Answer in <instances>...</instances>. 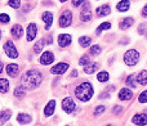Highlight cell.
Wrapping results in <instances>:
<instances>
[{
    "mask_svg": "<svg viewBox=\"0 0 147 126\" xmlns=\"http://www.w3.org/2000/svg\"><path fill=\"white\" fill-rule=\"evenodd\" d=\"M41 81H43V75L38 70H28L26 73H23L22 78H21L22 86L25 89H28V90L38 88L41 84Z\"/></svg>",
    "mask_w": 147,
    "mask_h": 126,
    "instance_id": "cell-1",
    "label": "cell"
},
{
    "mask_svg": "<svg viewBox=\"0 0 147 126\" xmlns=\"http://www.w3.org/2000/svg\"><path fill=\"white\" fill-rule=\"evenodd\" d=\"M93 93H94V90H93V86H92L90 82H83L76 86V89H75L76 98L81 102L90 101V98L93 97Z\"/></svg>",
    "mask_w": 147,
    "mask_h": 126,
    "instance_id": "cell-2",
    "label": "cell"
},
{
    "mask_svg": "<svg viewBox=\"0 0 147 126\" xmlns=\"http://www.w3.org/2000/svg\"><path fill=\"white\" fill-rule=\"evenodd\" d=\"M140 61V53H138V50H136V49H130V50H128L127 53L124 54V62L127 66H129V67H132V66H136Z\"/></svg>",
    "mask_w": 147,
    "mask_h": 126,
    "instance_id": "cell-3",
    "label": "cell"
},
{
    "mask_svg": "<svg viewBox=\"0 0 147 126\" xmlns=\"http://www.w3.org/2000/svg\"><path fill=\"white\" fill-rule=\"evenodd\" d=\"M58 23H59V27H63V28L69 27L72 23V13L70 12V10H65L61 14V17H59Z\"/></svg>",
    "mask_w": 147,
    "mask_h": 126,
    "instance_id": "cell-4",
    "label": "cell"
},
{
    "mask_svg": "<svg viewBox=\"0 0 147 126\" xmlns=\"http://www.w3.org/2000/svg\"><path fill=\"white\" fill-rule=\"evenodd\" d=\"M4 52H5V54H7L9 58H17V57H18L17 49H16V46H14V44H13V41H10V40H8L7 43H5V45H4Z\"/></svg>",
    "mask_w": 147,
    "mask_h": 126,
    "instance_id": "cell-5",
    "label": "cell"
},
{
    "mask_svg": "<svg viewBox=\"0 0 147 126\" xmlns=\"http://www.w3.org/2000/svg\"><path fill=\"white\" fill-rule=\"evenodd\" d=\"M75 107H76L75 103H74L72 98H70V97H67V98H65L63 101H62V108H63V111L66 112V113H72Z\"/></svg>",
    "mask_w": 147,
    "mask_h": 126,
    "instance_id": "cell-6",
    "label": "cell"
},
{
    "mask_svg": "<svg viewBox=\"0 0 147 126\" xmlns=\"http://www.w3.org/2000/svg\"><path fill=\"white\" fill-rule=\"evenodd\" d=\"M69 70V64L67 63H58V64H56L54 67L51 68V72L53 73V75H63L66 71Z\"/></svg>",
    "mask_w": 147,
    "mask_h": 126,
    "instance_id": "cell-7",
    "label": "cell"
},
{
    "mask_svg": "<svg viewBox=\"0 0 147 126\" xmlns=\"http://www.w3.org/2000/svg\"><path fill=\"white\" fill-rule=\"evenodd\" d=\"M132 122L134 125H138V126H145L147 125V115L146 113H138V115H134L132 119Z\"/></svg>",
    "mask_w": 147,
    "mask_h": 126,
    "instance_id": "cell-8",
    "label": "cell"
},
{
    "mask_svg": "<svg viewBox=\"0 0 147 126\" xmlns=\"http://www.w3.org/2000/svg\"><path fill=\"white\" fill-rule=\"evenodd\" d=\"M71 41H72V38H71V35H69V34H61V35L58 36V44H59V46H62V48L69 46L70 44H71Z\"/></svg>",
    "mask_w": 147,
    "mask_h": 126,
    "instance_id": "cell-9",
    "label": "cell"
},
{
    "mask_svg": "<svg viewBox=\"0 0 147 126\" xmlns=\"http://www.w3.org/2000/svg\"><path fill=\"white\" fill-rule=\"evenodd\" d=\"M53 61H54V56L52 52H45V53H43L40 57V63L43 66L51 64V63H53Z\"/></svg>",
    "mask_w": 147,
    "mask_h": 126,
    "instance_id": "cell-10",
    "label": "cell"
},
{
    "mask_svg": "<svg viewBox=\"0 0 147 126\" xmlns=\"http://www.w3.org/2000/svg\"><path fill=\"white\" fill-rule=\"evenodd\" d=\"M80 19L83 21V22H88V21L92 19V13H90V7H89V4L86 3L85 5H84L83 8V12L80 13Z\"/></svg>",
    "mask_w": 147,
    "mask_h": 126,
    "instance_id": "cell-11",
    "label": "cell"
},
{
    "mask_svg": "<svg viewBox=\"0 0 147 126\" xmlns=\"http://www.w3.org/2000/svg\"><path fill=\"white\" fill-rule=\"evenodd\" d=\"M36 35H38V27H36L35 23H30L27 27V40L32 41Z\"/></svg>",
    "mask_w": 147,
    "mask_h": 126,
    "instance_id": "cell-12",
    "label": "cell"
},
{
    "mask_svg": "<svg viewBox=\"0 0 147 126\" xmlns=\"http://www.w3.org/2000/svg\"><path fill=\"white\" fill-rule=\"evenodd\" d=\"M132 98H133V93L129 89L124 88L119 91V99H121V101H130Z\"/></svg>",
    "mask_w": 147,
    "mask_h": 126,
    "instance_id": "cell-13",
    "label": "cell"
},
{
    "mask_svg": "<svg viewBox=\"0 0 147 126\" xmlns=\"http://www.w3.org/2000/svg\"><path fill=\"white\" fill-rule=\"evenodd\" d=\"M133 23H134V19H133V17H127V18H124V19L120 22L119 27H120V30H128V28L132 27Z\"/></svg>",
    "mask_w": 147,
    "mask_h": 126,
    "instance_id": "cell-14",
    "label": "cell"
},
{
    "mask_svg": "<svg viewBox=\"0 0 147 126\" xmlns=\"http://www.w3.org/2000/svg\"><path fill=\"white\" fill-rule=\"evenodd\" d=\"M41 18H43L44 23H45V30H49L52 23H53V14H52L51 12H45Z\"/></svg>",
    "mask_w": 147,
    "mask_h": 126,
    "instance_id": "cell-15",
    "label": "cell"
},
{
    "mask_svg": "<svg viewBox=\"0 0 147 126\" xmlns=\"http://www.w3.org/2000/svg\"><path fill=\"white\" fill-rule=\"evenodd\" d=\"M5 70H7V73L10 76V77H16V76L18 75V71H20V68H18V64H14V63H12V64H8Z\"/></svg>",
    "mask_w": 147,
    "mask_h": 126,
    "instance_id": "cell-16",
    "label": "cell"
},
{
    "mask_svg": "<svg viewBox=\"0 0 147 126\" xmlns=\"http://www.w3.org/2000/svg\"><path fill=\"white\" fill-rule=\"evenodd\" d=\"M110 13H111V8H110V5H107V4L101 5V7L97 8V14H98L99 17H105V15H109Z\"/></svg>",
    "mask_w": 147,
    "mask_h": 126,
    "instance_id": "cell-17",
    "label": "cell"
},
{
    "mask_svg": "<svg viewBox=\"0 0 147 126\" xmlns=\"http://www.w3.org/2000/svg\"><path fill=\"white\" fill-rule=\"evenodd\" d=\"M54 108H56V101H51L48 102V104L45 106V108H44V115L45 116H52L54 112Z\"/></svg>",
    "mask_w": 147,
    "mask_h": 126,
    "instance_id": "cell-18",
    "label": "cell"
},
{
    "mask_svg": "<svg viewBox=\"0 0 147 126\" xmlns=\"http://www.w3.org/2000/svg\"><path fill=\"white\" fill-rule=\"evenodd\" d=\"M137 82L140 84V85H142V86L147 85V71L146 70L141 71V72L137 75Z\"/></svg>",
    "mask_w": 147,
    "mask_h": 126,
    "instance_id": "cell-19",
    "label": "cell"
},
{
    "mask_svg": "<svg viewBox=\"0 0 147 126\" xmlns=\"http://www.w3.org/2000/svg\"><path fill=\"white\" fill-rule=\"evenodd\" d=\"M129 8H130L129 0H121V1H119L116 5V9L119 10V12H127V10H129Z\"/></svg>",
    "mask_w": 147,
    "mask_h": 126,
    "instance_id": "cell-20",
    "label": "cell"
},
{
    "mask_svg": "<svg viewBox=\"0 0 147 126\" xmlns=\"http://www.w3.org/2000/svg\"><path fill=\"white\" fill-rule=\"evenodd\" d=\"M22 34H23V28L20 25H14L12 27V35L14 39H20L22 36Z\"/></svg>",
    "mask_w": 147,
    "mask_h": 126,
    "instance_id": "cell-21",
    "label": "cell"
},
{
    "mask_svg": "<svg viewBox=\"0 0 147 126\" xmlns=\"http://www.w3.org/2000/svg\"><path fill=\"white\" fill-rule=\"evenodd\" d=\"M97 68H98L97 63H89V64L84 66V72L88 73V75H92V73H94L97 71Z\"/></svg>",
    "mask_w": 147,
    "mask_h": 126,
    "instance_id": "cell-22",
    "label": "cell"
},
{
    "mask_svg": "<svg viewBox=\"0 0 147 126\" xmlns=\"http://www.w3.org/2000/svg\"><path fill=\"white\" fill-rule=\"evenodd\" d=\"M9 90V81L7 78H0V93L5 94Z\"/></svg>",
    "mask_w": 147,
    "mask_h": 126,
    "instance_id": "cell-23",
    "label": "cell"
},
{
    "mask_svg": "<svg viewBox=\"0 0 147 126\" xmlns=\"http://www.w3.org/2000/svg\"><path fill=\"white\" fill-rule=\"evenodd\" d=\"M10 111L9 109H5V111H1L0 112V124H4V122H7L8 120L10 119Z\"/></svg>",
    "mask_w": 147,
    "mask_h": 126,
    "instance_id": "cell-24",
    "label": "cell"
},
{
    "mask_svg": "<svg viewBox=\"0 0 147 126\" xmlns=\"http://www.w3.org/2000/svg\"><path fill=\"white\" fill-rule=\"evenodd\" d=\"M17 121L20 122V124H28V122H31V117L28 116V115L20 113L17 116Z\"/></svg>",
    "mask_w": 147,
    "mask_h": 126,
    "instance_id": "cell-25",
    "label": "cell"
},
{
    "mask_svg": "<svg viewBox=\"0 0 147 126\" xmlns=\"http://www.w3.org/2000/svg\"><path fill=\"white\" fill-rule=\"evenodd\" d=\"M92 43V39L89 38V36H81V38H79V44H80L83 48H86V46H89Z\"/></svg>",
    "mask_w": 147,
    "mask_h": 126,
    "instance_id": "cell-26",
    "label": "cell"
},
{
    "mask_svg": "<svg viewBox=\"0 0 147 126\" xmlns=\"http://www.w3.org/2000/svg\"><path fill=\"white\" fill-rule=\"evenodd\" d=\"M109 78H110V75L106 71H102V72H99L98 75H97V80H98L99 82H106V81H109Z\"/></svg>",
    "mask_w": 147,
    "mask_h": 126,
    "instance_id": "cell-27",
    "label": "cell"
},
{
    "mask_svg": "<svg viewBox=\"0 0 147 126\" xmlns=\"http://www.w3.org/2000/svg\"><path fill=\"white\" fill-rule=\"evenodd\" d=\"M111 28V23L110 22H103V23H101V25L98 26V28H97V35H99V34L102 32V31H105V30H110Z\"/></svg>",
    "mask_w": 147,
    "mask_h": 126,
    "instance_id": "cell-28",
    "label": "cell"
},
{
    "mask_svg": "<svg viewBox=\"0 0 147 126\" xmlns=\"http://www.w3.org/2000/svg\"><path fill=\"white\" fill-rule=\"evenodd\" d=\"M14 95H16V98H18V99L23 98V95H25V88H23L22 85L17 86V88L14 89Z\"/></svg>",
    "mask_w": 147,
    "mask_h": 126,
    "instance_id": "cell-29",
    "label": "cell"
},
{
    "mask_svg": "<svg viewBox=\"0 0 147 126\" xmlns=\"http://www.w3.org/2000/svg\"><path fill=\"white\" fill-rule=\"evenodd\" d=\"M101 52H102L101 46H99V45H93L90 48V52H89V54H90V56H98V54H101Z\"/></svg>",
    "mask_w": 147,
    "mask_h": 126,
    "instance_id": "cell-30",
    "label": "cell"
},
{
    "mask_svg": "<svg viewBox=\"0 0 147 126\" xmlns=\"http://www.w3.org/2000/svg\"><path fill=\"white\" fill-rule=\"evenodd\" d=\"M43 46H44V40L38 41V43L35 44V46H34V52H35L36 54H39L41 52V49H43Z\"/></svg>",
    "mask_w": 147,
    "mask_h": 126,
    "instance_id": "cell-31",
    "label": "cell"
},
{
    "mask_svg": "<svg viewBox=\"0 0 147 126\" xmlns=\"http://www.w3.org/2000/svg\"><path fill=\"white\" fill-rule=\"evenodd\" d=\"M9 7L10 8H14V9H18L21 5V0H9Z\"/></svg>",
    "mask_w": 147,
    "mask_h": 126,
    "instance_id": "cell-32",
    "label": "cell"
},
{
    "mask_svg": "<svg viewBox=\"0 0 147 126\" xmlns=\"http://www.w3.org/2000/svg\"><path fill=\"white\" fill-rule=\"evenodd\" d=\"M138 102H140V103H146L147 102V90L142 91V93L140 94V97H138Z\"/></svg>",
    "mask_w": 147,
    "mask_h": 126,
    "instance_id": "cell-33",
    "label": "cell"
},
{
    "mask_svg": "<svg viewBox=\"0 0 147 126\" xmlns=\"http://www.w3.org/2000/svg\"><path fill=\"white\" fill-rule=\"evenodd\" d=\"M105 111H106V107L105 106H98L96 108V111H94V116H99V115H102Z\"/></svg>",
    "mask_w": 147,
    "mask_h": 126,
    "instance_id": "cell-34",
    "label": "cell"
},
{
    "mask_svg": "<svg viewBox=\"0 0 147 126\" xmlns=\"http://www.w3.org/2000/svg\"><path fill=\"white\" fill-rule=\"evenodd\" d=\"M9 21H10V17L7 14V13L0 14V22H1V23H9Z\"/></svg>",
    "mask_w": 147,
    "mask_h": 126,
    "instance_id": "cell-35",
    "label": "cell"
},
{
    "mask_svg": "<svg viewBox=\"0 0 147 126\" xmlns=\"http://www.w3.org/2000/svg\"><path fill=\"white\" fill-rule=\"evenodd\" d=\"M79 63H80L81 66L89 64V57H88V56H83V57L80 58V61H79Z\"/></svg>",
    "mask_w": 147,
    "mask_h": 126,
    "instance_id": "cell-36",
    "label": "cell"
},
{
    "mask_svg": "<svg viewBox=\"0 0 147 126\" xmlns=\"http://www.w3.org/2000/svg\"><path fill=\"white\" fill-rule=\"evenodd\" d=\"M127 85H128V86H136V85H134V76H133V75L128 76V78H127Z\"/></svg>",
    "mask_w": 147,
    "mask_h": 126,
    "instance_id": "cell-37",
    "label": "cell"
},
{
    "mask_svg": "<svg viewBox=\"0 0 147 126\" xmlns=\"http://www.w3.org/2000/svg\"><path fill=\"white\" fill-rule=\"evenodd\" d=\"M83 3H84V0H72V5L75 8H78V7H80V5H83Z\"/></svg>",
    "mask_w": 147,
    "mask_h": 126,
    "instance_id": "cell-38",
    "label": "cell"
},
{
    "mask_svg": "<svg viewBox=\"0 0 147 126\" xmlns=\"http://www.w3.org/2000/svg\"><path fill=\"white\" fill-rule=\"evenodd\" d=\"M145 31H146V25H141L140 27H138V34H145Z\"/></svg>",
    "mask_w": 147,
    "mask_h": 126,
    "instance_id": "cell-39",
    "label": "cell"
},
{
    "mask_svg": "<svg viewBox=\"0 0 147 126\" xmlns=\"http://www.w3.org/2000/svg\"><path fill=\"white\" fill-rule=\"evenodd\" d=\"M141 15H142L143 18H147V4L143 7V9H142V12H141Z\"/></svg>",
    "mask_w": 147,
    "mask_h": 126,
    "instance_id": "cell-40",
    "label": "cell"
},
{
    "mask_svg": "<svg viewBox=\"0 0 147 126\" xmlns=\"http://www.w3.org/2000/svg\"><path fill=\"white\" fill-rule=\"evenodd\" d=\"M109 98V94L106 93V91H105V93H102L101 95H99V99H107Z\"/></svg>",
    "mask_w": 147,
    "mask_h": 126,
    "instance_id": "cell-41",
    "label": "cell"
},
{
    "mask_svg": "<svg viewBox=\"0 0 147 126\" xmlns=\"http://www.w3.org/2000/svg\"><path fill=\"white\" fill-rule=\"evenodd\" d=\"M114 112H115V113H119V112H121V107H120V106L115 107V108H114Z\"/></svg>",
    "mask_w": 147,
    "mask_h": 126,
    "instance_id": "cell-42",
    "label": "cell"
},
{
    "mask_svg": "<svg viewBox=\"0 0 147 126\" xmlns=\"http://www.w3.org/2000/svg\"><path fill=\"white\" fill-rule=\"evenodd\" d=\"M52 41H53V39H52V36H51V35H49L48 38H47V43H48V45H51Z\"/></svg>",
    "mask_w": 147,
    "mask_h": 126,
    "instance_id": "cell-43",
    "label": "cell"
},
{
    "mask_svg": "<svg viewBox=\"0 0 147 126\" xmlns=\"http://www.w3.org/2000/svg\"><path fill=\"white\" fill-rule=\"evenodd\" d=\"M72 77H76V76H78V71H72Z\"/></svg>",
    "mask_w": 147,
    "mask_h": 126,
    "instance_id": "cell-44",
    "label": "cell"
},
{
    "mask_svg": "<svg viewBox=\"0 0 147 126\" xmlns=\"http://www.w3.org/2000/svg\"><path fill=\"white\" fill-rule=\"evenodd\" d=\"M3 70H4V66H3V63L0 62V73L3 72Z\"/></svg>",
    "mask_w": 147,
    "mask_h": 126,
    "instance_id": "cell-45",
    "label": "cell"
},
{
    "mask_svg": "<svg viewBox=\"0 0 147 126\" xmlns=\"http://www.w3.org/2000/svg\"><path fill=\"white\" fill-rule=\"evenodd\" d=\"M59 1H61V3H66L67 0H59Z\"/></svg>",
    "mask_w": 147,
    "mask_h": 126,
    "instance_id": "cell-46",
    "label": "cell"
},
{
    "mask_svg": "<svg viewBox=\"0 0 147 126\" xmlns=\"http://www.w3.org/2000/svg\"><path fill=\"white\" fill-rule=\"evenodd\" d=\"M0 39H1V31H0Z\"/></svg>",
    "mask_w": 147,
    "mask_h": 126,
    "instance_id": "cell-47",
    "label": "cell"
},
{
    "mask_svg": "<svg viewBox=\"0 0 147 126\" xmlns=\"http://www.w3.org/2000/svg\"><path fill=\"white\" fill-rule=\"evenodd\" d=\"M107 126H111V125H107Z\"/></svg>",
    "mask_w": 147,
    "mask_h": 126,
    "instance_id": "cell-48",
    "label": "cell"
}]
</instances>
